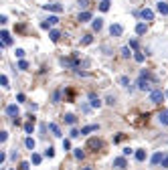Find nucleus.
Segmentation results:
<instances>
[{
    "label": "nucleus",
    "instance_id": "nucleus-14",
    "mask_svg": "<svg viewBox=\"0 0 168 170\" xmlns=\"http://www.w3.org/2000/svg\"><path fill=\"white\" fill-rule=\"evenodd\" d=\"M79 21H81V22L91 21V12H89V10H83V12H79Z\"/></svg>",
    "mask_w": 168,
    "mask_h": 170
},
{
    "label": "nucleus",
    "instance_id": "nucleus-42",
    "mask_svg": "<svg viewBox=\"0 0 168 170\" xmlns=\"http://www.w3.org/2000/svg\"><path fill=\"white\" fill-rule=\"evenodd\" d=\"M132 152H134V150H132V148H124V156H130Z\"/></svg>",
    "mask_w": 168,
    "mask_h": 170
},
{
    "label": "nucleus",
    "instance_id": "nucleus-47",
    "mask_svg": "<svg viewBox=\"0 0 168 170\" xmlns=\"http://www.w3.org/2000/svg\"><path fill=\"white\" fill-rule=\"evenodd\" d=\"M166 97H168V91H166Z\"/></svg>",
    "mask_w": 168,
    "mask_h": 170
},
{
    "label": "nucleus",
    "instance_id": "nucleus-21",
    "mask_svg": "<svg viewBox=\"0 0 168 170\" xmlns=\"http://www.w3.org/2000/svg\"><path fill=\"white\" fill-rule=\"evenodd\" d=\"M99 10L101 12H108L109 10V0H101L99 2Z\"/></svg>",
    "mask_w": 168,
    "mask_h": 170
},
{
    "label": "nucleus",
    "instance_id": "nucleus-36",
    "mask_svg": "<svg viewBox=\"0 0 168 170\" xmlns=\"http://www.w3.org/2000/svg\"><path fill=\"white\" fill-rule=\"evenodd\" d=\"M69 136H71V138H77V136H81V132H79V130H71V132H69Z\"/></svg>",
    "mask_w": 168,
    "mask_h": 170
},
{
    "label": "nucleus",
    "instance_id": "nucleus-2",
    "mask_svg": "<svg viewBox=\"0 0 168 170\" xmlns=\"http://www.w3.org/2000/svg\"><path fill=\"white\" fill-rule=\"evenodd\" d=\"M128 162H126V156H120V158H114V168L115 170H126Z\"/></svg>",
    "mask_w": 168,
    "mask_h": 170
},
{
    "label": "nucleus",
    "instance_id": "nucleus-3",
    "mask_svg": "<svg viewBox=\"0 0 168 170\" xmlns=\"http://www.w3.org/2000/svg\"><path fill=\"white\" fill-rule=\"evenodd\" d=\"M43 8H45V10H53V12H63V10H65V8L61 6L59 2H51V4H43Z\"/></svg>",
    "mask_w": 168,
    "mask_h": 170
},
{
    "label": "nucleus",
    "instance_id": "nucleus-39",
    "mask_svg": "<svg viewBox=\"0 0 168 170\" xmlns=\"http://www.w3.org/2000/svg\"><path fill=\"white\" fill-rule=\"evenodd\" d=\"M20 170H31V164H28V162H22V164H20Z\"/></svg>",
    "mask_w": 168,
    "mask_h": 170
},
{
    "label": "nucleus",
    "instance_id": "nucleus-11",
    "mask_svg": "<svg viewBox=\"0 0 168 170\" xmlns=\"http://www.w3.org/2000/svg\"><path fill=\"white\" fill-rule=\"evenodd\" d=\"M158 122L162 126H168V109H162L160 114H158Z\"/></svg>",
    "mask_w": 168,
    "mask_h": 170
},
{
    "label": "nucleus",
    "instance_id": "nucleus-15",
    "mask_svg": "<svg viewBox=\"0 0 168 170\" xmlns=\"http://www.w3.org/2000/svg\"><path fill=\"white\" fill-rule=\"evenodd\" d=\"M87 148H95V150H97V148H101V142L97 140V138H91V140L87 142Z\"/></svg>",
    "mask_w": 168,
    "mask_h": 170
},
{
    "label": "nucleus",
    "instance_id": "nucleus-26",
    "mask_svg": "<svg viewBox=\"0 0 168 170\" xmlns=\"http://www.w3.org/2000/svg\"><path fill=\"white\" fill-rule=\"evenodd\" d=\"M120 85H124V87H130V79L126 77V75H121V77H120Z\"/></svg>",
    "mask_w": 168,
    "mask_h": 170
},
{
    "label": "nucleus",
    "instance_id": "nucleus-9",
    "mask_svg": "<svg viewBox=\"0 0 168 170\" xmlns=\"http://www.w3.org/2000/svg\"><path fill=\"white\" fill-rule=\"evenodd\" d=\"M97 123H91V126H85V128H81V136H87V134H91V132H97Z\"/></svg>",
    "mask_w": 168,
    "mask_h": 170
},
{
    "label": "nucleus",
    "instance_id": "nucleus-45",
    "mask_svg": "<svg viewBox=\"0 0 168 170\" xmlns=\"http://www.w3.org/2000/svg\"><path fill=\"white\" fill-rule=\"evenodd\" d=\"M162 166H164V168H168V156H164V160H162Z\"/></svg>",
    "mask_w": 168,
    "mask_h": 170
},
{
    "label": "nucleus",
    "instance_id": "nucleus-37",
    "mask_svg": "<svg viewBox=\"0 0 168 170\" xmlns=\"http://www.w3.org/2000/svg\"><path fill=\"white\" fill-rule=\"evenodd\" d=\"M63 150H65V152L71 150V142H69V140H63Z\"/></svg>",
    "mask_w": 168,
    "mask_h": 170
},
{
    "label": "nucleus",
    "instance_id": "nucleus-7",
    "mask_svg": "<svg viewBox=\"0 0 168 170\" xmlns=\"http://www.w3.org/2000/svg\"><path fill=\"white\" fill-rule=\"evenodd\" d=\"M0 37H2V45H4V47L12 45V37H10V33H8V30H2V33H0Z\"/></svg>",
    "mask_w": 168,
    "mask_h": 170
},
{
    "label": "nucleus",
    "instance_id": "nucleus-33",
    "mask_svg": "<svg viewBox=\"0 0 168 170\" xmlns=\"http://www.w3.org/2000/svg\"><path fill=\"white\" fill-rule=\"evenodd\" d=\"M59 99H61V91H55L53 93V103H59Z\"/></svg>",
    "mask_w": 168,
    "mask_h": 170
},
{
    "label": "nucleus",
    "instance_id": "nucleus-10",
    "mask_svg": "<svg viewBox=\"0 0 168 170\" xmlns=\"http://www.w3.org/2000/svg\"><path fill=\"white\" fill-rule=\"evenodd\" d=\"M156 10H158L160 14H164V16H166V14H168V4L164 2V0H160V2L156 4Z\"/></svg>",
    "mask_w": 168,
    "mask_h": 170
},
{
    "label": "nucleus",
    "instance_id": "nucleus-12",
    "mask_svg": "<svg viewBox=\"0 0 168 170\" xmlns=\"http://www.w3.org/2000/svg\"><path fill=\"white\" fill-rule=\"evenodd\" d=\"M89 101H91V107H101V99L95 93H89Z\"/></svg>",
    "mask_w": 168,
    "mask_h": 170
},
{
    "label": "nucleus",
    "instance_id": "nucleus-43",
    "mask_svg": "<svg viewBox=\"0 0 168 170\" xmlns=\"http://www.w3.org/2000/svg\"><path fill=\"white\" fill-rule=\"evenodd\" d=\"M130 49H138V41H130Z\"/></svg>",
    "mask_w": 168,
    "mask_h": 170
},
{
    "label": "nucleus",
    "instance_id": "nucleus-18",
    "mask_svg": "<svg viewBox=\"0 0 168 170\" xmlns=\"http://www.w3.org/2000/svg\"><path fill=\"white\" fill-rule=\"evenodd\" d=\"M136 34H146V24H144V22H138V24H136Z\"/></svg>",
    "mask_w": 168,
    "mask_h": 170
},
{
    "label": "nucleus",
    "instance_id": "nucleus-8",
    "mask_svg": "<svg viewBox=\"0 0 168 170\" xmlns=\"http://www.w3.org/2000/svg\"><path fill=\"white\" fill-rule=\"evenodd\" d=\"M162 160H164V154H162V152H156L154 156L150 158V162H152V166H158V164H162Z\"/></svg>",
    "mask_w": 168,
    "mask_h": 170
},
{
    "label": "nucleus",
    "instance_id": "nucleus-4",
    "mask_svg": "<svg viewBox=\"0 0 168 170\" xmlns=\"http://www.w3.org/2000/svg\"><path fill=\"white\" fill-rule=\"evenodd\" d=\"M109 34H111V37H121V34H124V27H121V24H111V27H109Z\"/></svg>",
    "mask_w": 168,
    "mask_h": 170
},
{
    "label": "nucleus",
    "instance_id": "nucleus-35",
    "mask_svg": "<svg viewBox=\"0 0 168 170\" xmlns=\"http://www.w3.org/2000/svg\"><path fill=\"white\" fill-rule=\"evenodd\" d=\"M14 55H16L18 59H22V57H24V49H16V51H14Z\"/></svg>",
    "mask_w": 168,
    "mask_h": 170
},
{
    "label": "nucleus",
    "instance_id": "nucleus-31",
    "mask_svg": "<svg viewBox=\"0 0 168 170\" xmlns=\"http://www.w3.org/2000/svg\"><path fill=\"white\" fill-rule=\"evenodd\" d=\"M130 55H132V53H130V47H124V49H121V57H126V59H128Z\"/></svg>",
    "mask_w": 168,
    "mask_h": 170
},
{
    "label": "nucleus",
    "instance_id": "nucleus-38",
    "mask_svg": "<svg viewBox=\"0 0 168 170\" xmlns=\"http://www.w3.org/2000/svg\"><path fill=\"white\" fill-rule=\"evenodd\" d=\"M8 140V134L6 132H0V142H6Z\"/></svg>",
    "mask_w": 168,
    "mask_h": 170
},
{
    "label": "nucleus",
    "instance_id": "nucleus-22",
    "mask_svg": "<svg viewBox=\"0 0 168 170\" xmlns=\"http://www.w3.org/2000/svg\"><path fill=\"white\" fill-rule=\"evenodd\" d=\"M49 37H51V41H53V43H57V41H59V37H61V33H59V30H49Z\"/></svg>",
    "mask_w": 168,
    "mask_h": 170
},
{
    "label": "nucleus",
    "instance_id": "nucleus-44",
    "mask_svg": "<svg viewBox=\"0 0 168 170\" xmlns=\"http://www.w3.org/2000/svg\"><path fill=\"white\" fill-rule=\"evenodd\" d=\"M16 101H24V93H18V95H16Z\"/></svg>",
    "mask_w": 168,
    "mask_h": 170
},
{
    "label": "nucleus",
    "instance_id": "nucleus-17",
    "mask_svg": "<svg viewBox=\"0 0 168 170\" xmlns=\"http://www.w3.org/2000/svg\"><path fill=\"white\" fill-rule=\"evenodd\" d=\"M136 160H138V162H144V160H146V150H136Z\"/></svg>",
    "mask_w": 168,
    "mask_h": 170
},
{
    "label": "nucleus",
    "instance_id": "nucleus-40",
    "mask_svg": "<svg viewBox=\"0 0 168 170\" xmlns=\"http://www.w3.org/2000/svg\"><path fill=\"white\" fill-rule=\"evenodd\" d=\"M105 101H108L109 105H114V103H115V97L114 95H108V99H105Z\"/></svg>",
    "mask_w": 168,
    "mask_h": 170
},
{
    "label": "nucleus",
    "instance_id": "nucleus-5",
    "mask_svg": "<svg viewBox=\"0 0 168 170\" xmlns=\"http://www.w3.org/2000/svg\"><path fill=\"white\" fill-rule=\"evenodd\" d=\"M6 114L10 117H18V105L16 103H10V105H6Z\"/></svg>",
    "mask_w": 168,
    "mask_h": 170
},
{
    "label": "nucleus",
    "instance_id": "nucleus-29",
    "mask_svg": "<svg viewBox=\"0 0 168 170\" xmlns=\"http://www.w3.org/2000/svg\"><path fill=\"white\" fill-rule=\"evenodd\" d=\"M40 160H43L40 154H33V164H40Z\"/></svg>",
    "mask_w": 168,
    "mask_h": 170
},
{
    "label": "nucleus",
    "instance_id": "nucleus-13",
    "mask_svg": "<svg viewBox=\"0 0 168 170\" xmlns=\"http://www.w3.org/2000/svg\"><path fill=\"white\" fill-rule=\"evenodd\" d=\"M49 130L53 132V136H55V138H61V128H59V126H57L55 122H51V123H49Z\"/></svg>",
    "mask_w": 168,
    "mask_h": 170
},
{
    "label": "nucleus",
    "instance_id": "nucleus-34",
    "mask_svg": "<svg viewBox=\"0 0 168 170\" xmlns=\"http://www.w3.org/2000/svg\"><path fill=\"white\" fill-rule=\"evenodd\" d=\"M0 83H2V87H8V77H6V75L0 77Z\"/></svg>",
    "mask_w": 168,
    "mask_h": 170
},
{
    "label": "nucleus",
    "instance_id": "nucleus-25",
    "mask_svg": "<svg viewBox=\"0 0 168 170\" xmlns=\"http://www.w3.org/2000/svg\"><path fill=\"white\" fill-rule=\"evenodd\" d=\"M91 43H93V37H91V34H85L83 41H81V45H91Z\"/></svg>",
    "mask_w": 168,
    "mask_h": 170
},
{
    "label": "nucleus",
    "instance_id": "nucleus-46",
    "mask_svg": "<svg viewBox=\"0 0 168 170\" xmlns=\"http://www.w3.org/2000/svg\"><path fill=\"white\" fill-rule=\"evenodd\" d=\"M83 170H91V168H89V166H85V168H83Z\"/></svg>",
    "mask_w": 168,
    "mask_h": 170
},
{
    "label": "nucleus",
    "instance_id": "nucleus-24",
    "mask_svg": "<svg viewBox=\"0 0 168 170\" xmlns=\"http://www.w3.org/2000/svg\"><path fill=\"white\" fill-rule=\"evenodd\" d=\"M73 154H75V158H77V160H83V156H85V152H83L81 148H75Z\"/></svg>",
    "mask_w": 168,
    "mask_h": 170
},
{
    "label": "nucleus",
    "instance_id": "nucleus-27",
    "mask_svg": "<svg viewBox=\"0 0 168 170\" xmlns=\"http://www.w3.org/2000/svg\"><path fill=\"white\" fill-rule=\"evenodd\" d=\"M134 59H136V63H144V59H146V57H144V53H136Z\"/></svg>",
    "mask_w": 168,
    "mask_h": 170
},
{
    "label": "nucleus",
    "instance_id": "nucleus-20",
    "mask_svg": "<svg viewBox=\"0 0 168 170\" xmlns=\"http://www.w3.org/2000/svg\"><path fill=\"white\" fill-rule=\"evenodd\" d=\"M91 27H93V30H101V27H103V21H101V18H95V21L91 22Z\"/></svg>",
    "mask_w": 168,
    "mask_h": 170
},
{
    "label": "nucleus",
    "instance_id": "nucleus-23",
    "mask_svg": "<svg viewBox=\"0 0 168 170\" xmlns=\"http://www.w3.org/2000/svg\"><path fill=\"white\" fill-rule=\"evenodd\" d=\"M65 122H67V123H69V126H73V123H75V122H77V117H75V116H73V114H65Z\"/></svg>",
    "mask_w": 168,
    "mask_h": 170
},
{
    "label": "nucleus",
    "instance_id": "nucleus-1",
    "mask_svg": "<svg viewBox=\"0 0 168 170\" xmlns=\"http://www.w3.org/2000/svg\"><path fill=\"white\" fill-rule=\"evenodd\" d=\"M164 97H166V93H162V89H152L150 91V101L152 103H162Z\"/></svg>",
    "mask_w": 168,
    "mask_h": 170
},
{
    "label": "nucleus",
    "instance_id": "nucleus-30",
    "mask_svg": "<svg viewBox=\"0 0 168 170\" xmlns=\"http://www.w3.org/2000/svg\"><path fill=\"white\" fill-rule=\"evenodd\" d=\"M51 27H53V24H51L49 21H43V22H40V28H45V30H49Z\"/></svg>",
    "mask_w": 168,
    "mask_h": 170
},
{
    "label": "nucleus",
    "instance_id": "nucleus-6",
    "mask_svg": "<svg viewBox=\"0 0 168 170\" xmlns=\"http://www.w3.org/2000/svg\"><path fill=\"white\" fill-rule=\"evenodd\" d=\"M140 16L144 18V21H154V12H152L150 8H142V10H140Z\"/></svg>",
    "mask_w": 168,
    "mask_h": 170
},
{
    "label": "nucleus",
    "instance_id": "nucleus-19",
    "mask_svg": "<svg viewBox=\"0 0 168 170\" xmlns=\"http://www.w3.org/2000/svg\"><path fill=\"white\" fill-rule=\"evenodd\" d=\"M24 146H27V148L31 150V152H33V150H34V146H37V142H34L33 138H27V140H24Z\"/></svg>",
    "mask_w": 168,
    "mask_h": 170
},
{
    "label": "nucleus",
    "instance_id": "nucleus-32",
    "mask_svg": "<svg viewBox=\"0 0 168 170\" xmlns=\"http://www.w3.org/2000/svg\"><path fill=\"white\" fill-rule=\"evenodd\" d=\"M18 69H28V63L24 61V59H20V61H18Z\"/></svg>",
    "mask_w": 168,
    "mask_h": 170
},
{
    "label": "nucleus",
    "instance_id": "nucleus-28",
    "mask_svg": "<svg viewBox=\"0 0 168 170\" xmlns=\"http://www.w3.org/2000/svg\"><path fill=\"white\" fill-rule=\"evenodd\" d=\"M45 156H47V158H53V156H55V150L51 148V146H49V148L45 150Z\"/></svg>",
    "mask_w": 168,
    "mask_h": 170
},
{
    "label": "nucleus",
    "instance_id": "nucleus-41",
    "mask_svg": "<svg viewBox=\"0 0 168 170\" xmlns=\"http://www.w3.org/2000/svg\"><path fill=\"white\" fill-rule=\"evenodd\" d=\"M79 8L85 10V8H87V0H79Z\"/></svg>",
    "mask_w": 168,
    "mask_h": 170
},
{
    "label": "nucleus",
    "instance_id": "nucleus-16",
    "mask_svg": "<svg viewBox=\"0 0 168 170\" xmlns=\"http://www.w3.org/2000/svg\"><path fill=\"white\" fill-rule=\"evenodd\" d=\"M33 130H34V120L31 117V120L24 123V132H27V134H33Z\"/></svg>",
    "mask_w": 168,
    "mask_h": 170
}]
</instances>
